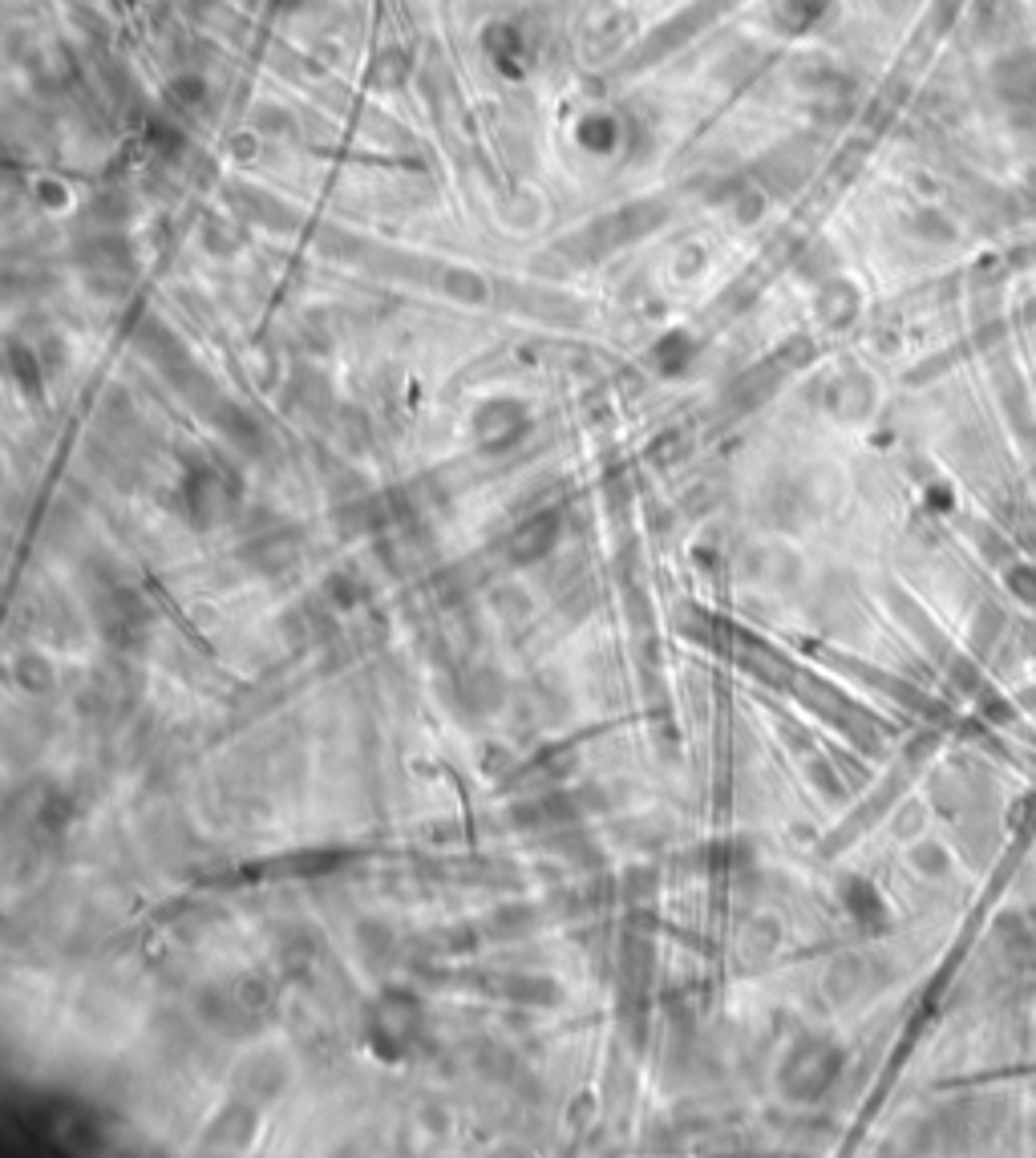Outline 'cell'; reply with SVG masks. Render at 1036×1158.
I'll return each instance as SVG.
<instances>
[{
    "label": "cell",
    "mask_w": 1036,
    "mask_h": 1158,
    "mask_svg": "<svg viewBox=\"0 0 1036 1158\" xmlns=\"http://www.w3.org/2000/svg\"><path fill=\"white\" fill-rule=\"evenodd\" d=\"M248 559H251V568H260V572H284L288 563H296V539L292 535H284V531L263 535V539H255Z\"/></svg>",
    "instance_id": "ba28073f"
},
{
    "label": "cell",
    "mask_w": 1036,
    "mask_h": 1158,
    "mask_svg": "<svg viewBox=\"0 0 1036 1158\" xmlns=\"http://www.w3.org/2000/svg\"><path fill=\"white\" fill-rule=\"evenodd\" d=\"M97 616H102V633H106L114 645H134V640L150 628V608H146L134 591H126V587H114V591L102 596Z\"/></svg>",
    "instance_id": "3957f363"
},
{
    "label": "cell",
    "mask_w": 1036,
    "mask_h": 1158,
    "mask_svg": "<svg viewBox=\"0 0 1036 1158\" xmlns=\"http://www.w3.org/2000/svg\"><path fill=\"white\" fill-rule=\"evenodd\" d=\"M251 1130H255V1110H248V1106H227V1110L219 1114L215 1118V1127L207 1130V1143L211 1146H223V1143H248L251 1139Z\"/></svg>",
    "instance_id": "9c48e42d"
},
{
    "label": "cell",
    "mask_w": 1036,
    "mask_h": 1158,
    "mask_svg": "<svg viewBox=\"0 0 1036 1158\" xmlns=\"http://www.w3.org/2000/svg\"><path fill=\"white\" fill-rule=\"evenodd\" d=\"M502 997L526 1009H539V1004H555L559 1001V985L551 976H507L502 980Z\"/></svg>",
    "instance_id": "52a82bcc"
},
{
    "label": "cell",
    "mask_w": 1036,
    "mask_h": 1158,
    "mask_svg": "<svg viewBox=\"0 0 1036 1158\" xmlns=\"http://www.w3.org/2000/svg\"><path fill=\"white\" fill-rule=\"evenodd\" d=\"M199 1017L207 1020V1025H215L219 1033H251L255 1025H260V1013H251L248 1004L239 1001V992H202V1001H199Z\"/></svg>",
    "instance_id": "277c9868"
},
{
    "label": "cell",
    "mask_w": 1036,
    "mask_h": 1158,
    "mask_svg": "<svg viewBox=\"0 0 1036 1158\" xmlns=\"http://www.w3.org/2000/svg\"><path fill=\"white\" fill-rule=\"evenodd\" d=\"M559 543V515L542 510L535 519L514 526L511 535V559L514 563H539L542 556H551V547Z\"/></svg>",
    "instance_id": "5b68a950"
},
{
    "label": "cell",
    "mask_w": 1036,
    "mask_h": 1158,
    "mask_svg": "<svg viewBox=\"0 0 1036 1158\" xmlns=\"http://www.w3.org/2000/svg\"><path fill=\"white\" fill-rule=\"evenodd\" d=\"M235 992H239V1001L248 1004L251 1013H263V1009H267V1001H272V989H267L263 980H255V976L239 980V985H235Z\"/></svg>",
    "instance_id": "5bb4252c"
},
{
    "label": "cell",
    "mask_w": 1036,
    "mask_h": 1158,
    "mask_svg": "<svg viewBox=\"0 0 1036 1158\" xmlns=\"http://www.w3.org/2000/svg\"><path fill=\"white\" fill-rule=\"evenodd\" d=\"M418 1029H421V1004L409 997V992H385V1001H381V1009L372 1013V1045H377V1053L381 1057H405L409 1053V1045L418 1041Z\"/></svg>",
    "instance_id": "7a4b0ae2"
},
{
    "label": "cell",
    "mask_w": 1036,
    "mask_h": 1158,
    "mask_svg": "<svg viewBox=\"0 0 1036 1158\" xmlns=\"http://www.w3.org/2000/svg\"><path fill=\"white\" fill-rule=\"evenodd\" d=\"M842 903H847V911H851L858 924H879L882 920V899L866 880L847 883V887H842Z\"/></svg>",
    "instance_id": "30bf717a"
},
{
    "label": "cell",
    "mask_w": 1036,
    "mask_h": 1158,
    "mask_svg": "<svg viewBox=\"0 0 1036 1158\" xmlns=\"http://www.w3.org/2000/svg\"><path fill=\"white\" fill-rule=\"evenodd\" d=\"M41 822H45L49 831H62L65 822H69V798L65 794H49L45 806H41Z\"/></svg>",
    "instance_id": "2e32d148"
},
{
    "label": "cell",
    "mask_w": 1036,
    "mask_h": 1158,
    "mask_svg": "<svg viewBox=\"0 0 1036 1158\" xmlns=\"http://www.w3.org/2000/svg\"><path fill=\"white\" fill-rule=\"evenodd\" d=\"M842 1062H847L842 1050L830 1045V1041H802V1045L789 1050L786 1066H782V1090L794 1102H814V1097H822L835 1085V1078L842 1074Z\"/></svg>",
    "instance_id": "6da1fadb"
},
{
    "label": "cell",
    "mask_w": 1036,
    "mask_h": 1158,
    "mask_svg": "<svg viewBox=\"0 0 1036 1158\" xmlns=\"http://www.w3.org/2000/svg\"><path fill=\"white\" fill-rule=\"evenodd\" d=\"M13 673H16V680L29 689V693H45V689H53V668H49V661H45V656H37V652L16 656Z\"/></svg>",
    "instance_id": "8fae6325"
},
{
    "label": "cell",
    "mask_w": 1036,
    "mask_h": 1158,
    "mask_svg": "<svg viewBox=\"0 0 1036 1158\" xmlns=\"http://www.w3.org/2000/svg\"><path fill=\"white\" fill-rule=\"evenodd\" d=\"M284 1081H288V1069H284V1062H279L276 1053H263V1057H255L248 1069H244V1090H248L251 1097H276L279 1090H284Z\"/></svg>",
    "instance_id": "8992f818"
},
{
    "label": "cell",
    "mask_w": 1036,
    "mask_h": 1158,
    "mask_svg": "<svg viewBox=\"0 0 1036 1158\" xmlns=\"http://www.w3.org/2000/svg\"><path fill=\"white\" fill-rule=\"evenodd\" d=\"M360 591H365V587L356 584L353 575H332V580H328V596L341 603V608H353V603L360 600Z\"/></svg>",
    "instance_id": "9a60e30c"
},
{
    "label": "cell",
    "mask_w": 1036,
    "mask_h": 1158,
    "mask_svg": "<svg viewBox=\"0 0 1036 1158\" xmlns=\"http://www.w3.org/2000/svg\"><path fill=\"white\" fill-rule=\"evenodd\" d=\"M1012 587H1024V600H1033V603H1036V572L1021 568V572L1012 575Z\"/></svg>",
    "instance_id": "e0dca14e"
},
{
    "label": "cell",
    "mask_w": 1036,
    "mask_h": 1158,
    "mask_svg": "<svg viewBox=\"0 0 1036 1158\" xmlns=\"http://www.w3.org/2000/svg\"><path fill=\"white\" fill-rule=\"evenodd\" d=\"M465 701H470V710H495L498 701H502V680L495 677V673H478V677L465 685Z\"/></svg>",
    "instance_id": "7c38bea8"
},
{
    "label": "cell",
    "mask_w": 1036,
    "mask_h": 1158,
    "mask_svg": "<svg viewBox=\"0 0 1036 1158\" xmlns=\"http://www.w3.org/2000/svg\"><path fill=\"white\" fill-rule=\"evenodd\" d=\"M858 980H863V964H858L854 957H847V960H838L835 968H830L826 989H830V997H835V1001H847V997L858 989Z\"/></svg>",
    "instance_id": "4fadbf2b"
}]
</instances>
